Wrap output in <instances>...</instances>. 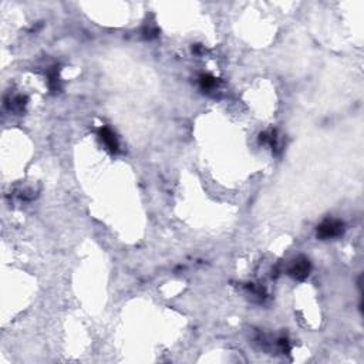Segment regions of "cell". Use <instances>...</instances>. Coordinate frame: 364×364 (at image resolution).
I'll return each mask as SVG.
<instances>
[{"label": "cell", "mask_w": 364, "mask_h": 364, "mask_svg": "<svg viewBox=\"0 0 364 364\" xmlns=\"http://www.w3.org/2000/svg\"><path fill=\"white\" fill-rule=\"evenodd\" d=\"M344 225L340 221L336 219H327L317 228V236L320 239H331L337 238L343 233Z\"/></svg>", "instance_id": "obj_1"}, {"label": "cell", "mask_w": 364, "mask_h": 364, "mask_svg": "<svg viewBox=\"0 0 364 364\" xmlns=\"http://www.w3.org/2000/svg\"><path fill=\"white\" fill-rule=\"evenodd\" d=\"M309 272H310V263L304 258L296 259L295 263L292 265V267H290V275L293 278L299 279V281H303L304 278H307Z\"/></svg>", "instance_id": "obj_2"}, {"label": "cell", "mask_w": 364, "mask_h": 364, "mask_svg": "<svg viewBox=\"0 0 364 364\" xmlns=\"http://www.w3.org/2000/svg\"><path fill=\"white\" fill-rule=\"evenodd\" d=\"M101 140L105 142V145H107L111 151H117V149H118V142L116 140V135H114L108 128H102L101 130Z\"/></svg>", "instance_id": "obj_3"}, {"label": "cell", "mask_w": 364, "mask_h": 364, "mask_svg": "<svg viewBox=\"0 0 364 364\" xmlns=\"http://www.w3.org/2000/svg\"><path fill=\"white\" fill-rule=\"evenodd\" d=\"M215 84H216V81H215L214 77H211V76H203L202 79H201V85H202V88H205V90L214 88Z\"/></svg>", "instance_id": "obj_4"}]
</instances>
